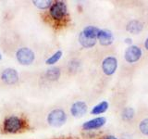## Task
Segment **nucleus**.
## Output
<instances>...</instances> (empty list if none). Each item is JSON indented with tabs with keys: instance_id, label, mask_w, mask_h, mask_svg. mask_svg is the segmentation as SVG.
Here are the masks:
<instances>
[{
	"instance_id": "f257e3e1",
	"label": "nucleus",
	"mask_w": 148,
	"mask_h": 139,
	"mask_svg": "<svg viewBox=\"0 0 148 139\" xmlns=\"http://www.w3.org/2000/svg\"><path fill=\"white\" fill-rule=\"evenodd\" d=\"M25 127V122L18 116H9L4 120L3 129L5 132L15 133L23 130Z\"/></svg>"
},
{
	"instance_id": "f03ea898",
	"label": "nucleus",
	"mask_w": 148,
	"mask_h": 139,
	"mask_svg": "<svg viewBox=\"0 0 148 139\" xmlns=\"http://www.w3.org/2000/svg\"><path fill=\"white\" fill-rule=\"evenodd\" d=\"M67 5L63 1H56L52 4L49 9V15L51 19L56 21H61L67 16Z\"/></svg>"
},
{
	"instance_id": "7ed1b4c3",
	"label": "nucleus",
	"mask_w": 148,
	"mask_h": 139,
	"mask_svg": "<svg viewBox=\"0 0 148 139\" xmlns=\"http://www.w3.org/2000/svg\"><path fill=\"white\" fill-rule=\"evenodd\" d=\"M67 114L61 109L52 110L47 116V122L53 127H60L66 122Z\"/></svg>"
},
{
	"instance_id": "20e7f679",
	"label": "nucleus",
	"mask_w": 148,
	"mask_h": 139,
	"mask_svg": "<svg viewBox=\"0 0 148 139\" xmlns=\"http://www.w3.org/2000/svg\"><path fill=\"white\" fill-rule=\"evenodd\" d=\"M16 58L21 65H30L34 62L35 56L32 49L28 47H21L17 51Z\"/></svg>"
},
{
	"instance_id": "39448f33",
	"label": "nucleus",
	"mask_w": 148,
	"mask_h": 139,
	"mask_svg": "<svg viewBox=\"0 0 148 139\" xmlns=\"http://www.w3.org/2000/svg\"><path fill=\"white\" fill-rule=\"evenodd\" d=\"M118 68V60L114 57L106 58L102 62V70L106 75H112Z\"/></svg>"
},
{
	"instance_id": "423d86ee",
	"label": "nucleus",
	"mask_w": 148,
	"mask_h": 139,
	"mask_svg": "<svg viewBox=\"0 0 148 139\" xmlns=\"http://www.w3.org/2000/svg\"><path fill=\"white\" fill-rule=\"evenodd\" d=\"M1 79L5 83H7V85H15L18 81V74L16 70L8 68L2 72Z\"/></svg>"
},
{
	"instance_id": "0eeeda50",
	"label": "nucleus",
	"mask_w": 148,
	"mask_h": 139,
	"mask_svg": "<svg viewBox=\"0 0 148 139\" xmlns=\"http://www.w3.org/2000/svg\"><path fill=\"white\" fill-rule=\"evenodd\" d=\"M142 57V50L137 45H131L125 51V59L129 63H134Z\"/></svg>"
},
{
	"instance_id": "6e6552de",
	"label": "nucleus",
	"mask_w": 148,
	"mask_h": 139,
	"mask_svg": "<svg viewBox=\"0 0 148 139\" xmlns=\"http://www.w3.org/2000/svg\"><path fill=\"white\" fill-rule=\"evenodd\" d=\"M71 112L73 117L80 118L82 117L87 112V105L83 101H77L75 102L71 109Z\"/></svg>"
},
{
	"instance_id": "1a4fd4ad",
	"label": "nucleus",
	"mask_w": 148,
	"mask_h": 139,
	"mask_svg": "<svg viewBox=\"0 0 148 139\" xmlns=\"http://www.w3.org/2000/svg\"><path fill=\"white\" fill-rule=\"evenodd\" d=\"M106 122V118L104 117H97L92 120H88V122H84L82 124V128L84 130H95L99 129L102 126H104Z\"/></svg>"
},
{
	"instance_id": "9d476101",
	"label": "nucleus",
	"mask_w": 148,
	"mask_h": 139,
	"mask_svg": "<svg viewBox=\"0 0 148 139\" xmlns=\"http://www.w3.org/2000/svg\"><path fill=\"white\" fill-rule=\"evenodd\" d=\"M97 40L102 45H109L113 43V34L108 30H99L97 34Z\"/></svg>"
},
{
	"instance_id": "9b49d317",
	"label": "nucleus",
	"mask_w": 148,
	"mask_h": 139,
	"mask_svg": "<svg viewBox=\"0 0 148 139\" xmlns=\"http://www.w3.org/2000/svg\"><path fill=\"white\" fill-rule=\"evenodd\" d=\"M98 32H99V29L95 26H87L85 27L83 31L82 32L83 35L87 38L89 39H94V40H97V34H98Z\"/></svg>"
},
{
	"instance_id": "f8f14e48",
	"label": "nucleus",
	"mask_w": 148,
	"mask_h": 139,
	"mask_svg": "<svg viewBox=\"0 0 148 139\" xmlns=\"http://www.w3.org/2000/svg\"><path fill=\"white\" fill-rule=\"evenodd\" d=\"M127 31L132 32V34H137L143 30V23L139 21H131L127 24Z\"/></svg>"
},
{
	"instance_id": "ddd939ff",
	"label": "nucleus",
	"mask_w": 148,
	"mask_h": 139,
	"mask_svg": "<svg viewBox=\"0 0 148 139\" xmlns=\"http://www.w3.org/2000/svg\"><path fill=\"white\" fill-rule=\"evenodd\" d=\"M60 74H61V72H60V69L58 67H53V68L48 69L47 71H46L45 76L50 81H58L60 77Z\"/></svg>"
},
{
	"instance_id": "4468645a",
	"label": "nucleus",
	"mask_w": 148,
	"mask_h": 139,
	"mask_svg": "<svg viewBox=\"0 0 148 139\" xmlns=\"http://www.w3.org/2000/svg\"><path fill=\"white\" fill-rule=\"evenodd\" d=\"M79 42H80L82 46H83V47H85V48H91L96 44V40L87 38V37L83 35L82 32H81L80 35H79Z\"/></svg>"
},
{
	"instance_id": "2eb2a0df",
	"label": "nucleus",
	"mask_w": 148,
	"mask_h": 139,
	"mask_svg": "<svg viewBox=\"0 0 148 139\" xmlns=\"http://www.w3.org/2000/svg\"><path fill=\"white\" fill-rule=\"evenodd\" d=\"M108 109V103L106 101H102L101 103L97 104L96 106H95L94 108L92 109L91 113L94 115H98V114H102L106 112Z\"/></svg>"
},
{
	"instance_id": "dca6fc26",
	"label": "nucleus",
	"mask_w": 148,
	"mask_h": 139,
	"mask_svg": "<svg viewBox=\"0 0 148 139\" xmlns=\"http://www.w3.org/2000/svg\"><path fill=\"white\" fill-rule=\"evenodd\" d=\"M32 3L35 7L40 9H46L50 8L53 4V2L50 0H35V1H32Z\"/></svg>"
},
{
	"instance_id": "f3484780",
	"label": "nucleus",
	"mask_w": 148,
	"mask_h": 139,
	"mask_svg": "<svg viewBox=\"0 0 148 139\" xmlns=\"http://www.w3.org/2000/svg\"><path fill=\"white\" fill-rule=\"evenodd\" d=\"M61 57H62V51L58 50L56 53H54L50 58H48L47 59H46L45 63L47 65H53L55 63H57L58 60L61 58Z\"/></svg>"
},
{
	"instance_id": "a211bd4d",
	"label": "nucleus",
	"mask_w": 148,
	"mask_h": 139,
	"mask_svg": "<svg viewBox=\"0 0 148 139\" xmlns=\"http://www.w3.org/2000/svg\"><path fill=\"white\" fill-rule=\"evenodd\" d=\"M134 116V110L132 108H126L122 112V118L124 120H131Z\"/></svg>"
},
{
	"instance_id": "6ab92c4d",
	"label": "nucleus",
	"mask_w": 148,
	"mask_h": 139,
	"mask_svg": "<svg viewBox=\"0 0 148 139\" xmlns=\"http://www.w3.org/2000/svg\"><path fill=\"white\" fill-rule=\"evenodd\" d=\"M139 129L143 134L148 136V118L142 120L140 125H139Z\"/></svg>"
},
{
	"instance_id": "aec40b11",
	"label": "nucleus",
	"mask_w": 148,
	"mask_h": 139,
	"mask_svg": "<svg viewBox=\"0 0 148 139\" xmlns=\"http://www.w3.org/2000/svg\"><path fill=\"white\" fill-rule=\"evenodd\" d=\"M104 139H118L117 137H115L113 136H106Z\"/></svg>"
},
{
	"instance_id": "412c9836",
	"label": "nucleus",
	"mask_w": 148,
	"mask_h": 139,
	"mask_svg": "<svg viewBox=\"0 0 148 139\" xmlns=\"http://www.w3.org/2000/svg\"><path fill=\"white\" fill-rule=\"evenodd\" d=\"M125 42L128 43V44H131L132 43V39L131 38H127V39H125Z\"/></svg>"
},
{
	"instance_id": "4be33fe9",
	"label": "nucleus",
	"mask_w": 148,
	"mask_h": 139,
	"mask_svg": "<svg viewBox=\"0 0 148 139\" xmlns=\"http://www.w3.org/2000/svg\"><path fill=\"white\" fill-rule=\"evenodd\" d=\"M145 48L148 50V38L145 40Z\"/></svg>"
},
{
	"instance_id": "5701e85b",
	"label": "nucleus",
	"mask_w": 148,
	"mask_h": 139,
	"mask_svg": "<svg viewBox=\"0 0 148 139\" xmlns=\"http://www.w3.org/2000/svg\"><path fill=\"white\" fill-rule=\"evenodd\" d=\"M2 59V56H1V54H0V60Z\"/></svg>"
}]
</instances>
